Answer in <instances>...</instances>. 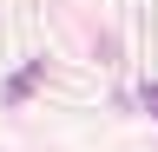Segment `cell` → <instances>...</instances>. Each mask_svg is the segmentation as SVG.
<instances>
[{
    "instance_id": "2",
    "label": "cell",
    "mask_w": 158,
    "mask_h": 152,
    "mask_svg": "<svg viewBox=\"0 0 158 152\" xmlns=\"http://www.w3.org/2000/svg\"><path fill=\"white\" fill-rule=\"evenodd\" d=\"M145 106H152V112H158V80H152V86H145Z\"/></svg>"
},
{
    "instance_id": "1",
    "label": "cell",
    "mask_w": 158,
    "mask_h": 152,
    "mask_svg": "<svg viewBox=\"0 0 158 152\" xmlns=\"http://www.w3.org/2000/svg\"><path fill=\"white\" fill-rule=\"evenodd\" d=\"M33 80H40V66H27V73H13V80H7V106H20V99H27V93H33Z\"/></svg>"
}]
</instances>
